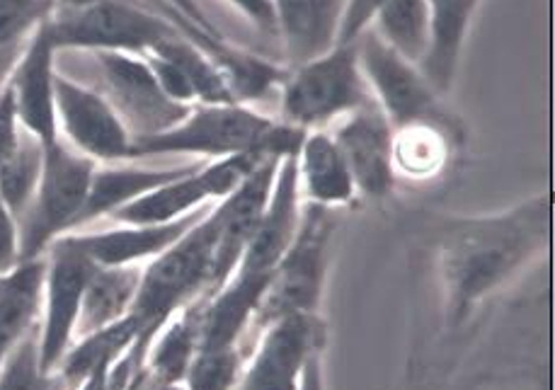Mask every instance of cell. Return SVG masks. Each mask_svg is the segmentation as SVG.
I'll list each match as a JSON object with an SVG mask.
<instances>
[{
	"mask_svg": "<svg viewBox=\"0 0 555 390\" xmlns=\"http://www.w3.org/2000/svg\"><path fill=\"white\" fill-rule=\"evenodd\" d=\"M429 3V49L423 74L437 95L454 83L461 51L480 0H427Z\"/></svg>",
	"mask_w": 555,
	"mask_h": 390,
	"instance_id": "cell-22",
	"label": "cell"
},
{
	"mask_svg": "<svg viewBox=\"0 0 555 390\" xmlns=\"http://www.w3.org/2000/svg\"><path fill=\"white\" fill-rule=\"evenodd\" d=\"M301 139L304 131L284 125L282 119L260 115L248 105H194L175 127L133 141L131 160L190 156L209 162L245 153L294 156Z\"/></svg>",
	"mask_w": 555,
	"mask_h": 390,
	"instance_id": "cell-2",
	"label": "cell"
},
{
	"mask_svg": "<svg viewBox=\"0 0 555 390\" xmlns=\"http://www.w3.org/2000/svg\"><path fill=\"white\" fill-rule=\"evenodd\" d=\"M321 354H323V349H321V352H315L311 359H308L299 390H325V386H323V362H321Z\"/></svg>",
	"mask_w": 555,
	"mask_h": 390,
	"instance_id": "cell-40",
	"label": "cell"
},
{
	"mask_svg": "<svg viewBox=\"0 0 555 390\" xmlns=\"http://www.w3.org/2000/svg\"><path fill=\"white\" fill-rule=\"evenodd\" d=\"M56 10V0H0V49L23 47Z\"/></svg>",
	"mask_w": 555,
	"mask_h": 390,
	"instance_id": "cell-34",
	"label": "cell"
},
{
	"mask_svg": "<svg viewBox=\"0 0 555 390\" xmlns=\"http://www.w3.org/2000/svg\"><path fill=\"white\" fill-rule=\"evenodd\" d=\"M44 27L56 51L86 49L92 54L121 51V54L139 56L160 44L163 39L182 32L137 0H98L83 8H59Z\"/></svg>",
	"mask_w": 555,
	"mask_h": 390,
	"instance_id": "cell-7",
	"label": "cell"
},
{
	"mask_svg": "<svg viewBox=\"0 0 555 390\" xmlns=\"http://www.w3.org/2000/svg\"><path fill=\"white\" fill-rule=\"evenodd\" d=\"M294 162L304 204L335 211L349 207L359 197L331 129L306 131Z\"/></svg>",
	"mask_w": 555,
	"mask_h": 390,
	"instance_id": "cell-20",
	"label": "cell"
},
{
	"mask_svg": "<svg viewBox=\"0 0 555 390\" xmlns=\"http://www.w3.org/2000/svg\"><path fill=\"white\" fill-rule=\"evenodd\" d=\"M264 158L270 156L245 153V156L199 162L190 172L117 209L109 219L127 225H160L180 221L229 197Z\"/></svg>",
	"mask_w": 555,
	"mask_h": 390,
	"instance_id": "cell-8",
	"label": "cell"
},
{
	"mask_svg": "<svg viewBox=\"0 0 555 390\" xmlns=\"http://www.w3.org/2000/svg\"><path fill=\"white\" fill-rule=\"evenodd\" d=\"M325 325L318 313L289 315L260 330L233 390H299L308 359L323 349Z\"/></svg>",
	"mask_w": 555,
	"mask_h": 390,
	"instance_id": "cell-13",
	"label": "cell"
},
{
	"mask_svg": "<svg viewBox=\"0 0 555 390\" xmlns=\"http://www.w3.org/2000/svg\"><path fill=\"white\" fill-rule=\"evenodd\" d=\"M0 390H68L59 374H47L39 362V325L10 354L0 372Z\"/></svg>",
	"mask_w": 555,
	"mask_h": 390,
	"instance_id": "cell-33",
	"label": "cell"
},
{
	"mask_svg": "<svg viewBox=\"0 0 555 390\" xmlns=\"http://www.w3.org/2000/svg\"><path fill=\"white\" fill-rule=\"evenodd\" d=\"M294 156H284L280 160V168H276L272 182L270 202H267L262 217L257 221L253 238L245 245L243 258L238 266H235V272L272 276L274 266L280 264L284 252L289 250L294 235L299 231L304 211Z\"/></svg>",
	"mask_w": 555,
	"mask_h": 390,
	"instance_id": "cell-17",
	"label": "cell"
},
{
	"mask_svg": "<svg viewBox=\"0 0 555 390\" xmlns=\"http://www.w3.org/2000/svg\"><path fill=\"white\" fill-rule=\"evenodd\" d=\"M335 235V211L304 204L301 223L289 250L267 282L250 330H264L282 317L318 313L323 299V286L331 260V245Z\"/></svg>",
	"mask_w": 555,
	"mask_h": 390,
	"instance_id": "cell-5",
	"label": "cell"
},
{
	"mask_svg": "<svg viewBox=\"0 0 555 390\" xmlns=\"http://www.w3.org/2000/svg\"><path fill=\"white\" fill-rule=\"evenodd\" d=\"M214 207V204H211ZM211 207L194 211L190 217L160 225H127L119 223L112 231L100 233H68L66 238L86 255L95 266H141L166 252L178 243L194 223Z\"/></svg>",
	"mask_w": 555,
	"mask_h": 390,
	"instance_id": "cell-18",
	"label": "cell"
},
{
	"mask_svg": "<svg viewBox=\"0 0 555 390\" xmlns=\"http://www.w3.org/2000/svg\"><path fill=\"white\" fill-rule=\"evenodd\" d=\"M92 266L95 264L66 235L51 243L44 252L39 362L47 374H56L70 344L76 342V323Z\"/></svg>",
	"mask_w": 555,
	"mask_h": 390,
	"instance_id": "cell-10",
	"label": "cell"
},
{
	"mask_svg": "<svg viewBox=\"0 0 555 390\" xmlns=\"http://www.w3.org/2000/svg\"><path fill=\"white\" fill-rule=\"evenodd\" d=\"M354 47L369 92L390 127L403 129L417 121H439V95L423 68L390 49L372 27L354 39Z\"/></svg>",
	"mask_w": 555,
	"mask_h": 390,
	"instance_id": "cell-9",
	"label": "cell"
},
{
	"mask_svg": "<svg viewBox=\"0 0 555 390\" xmlns=\"http://www.w3.org/2000/svg\"><path fill=\"white\" fill-rule=\"evenodd\" d=\"M282 158L284 156L264 158L260 166H257L248 178L229 194V197L214 204L216 248L209 296L219 291L221 286L231 280L235 266H238L245 245L253 238L257 221H260L267 202H270L272 182Z\"/></svg>",
	"mask_w": 555,
	"mask_h": 390,
	"instance_id": "cell-14",
	"label": "cell"
},
{
	"mask_svg": "<svg viewBox=\"0 0 555 390\" xmlns=\"http://www.w3.org/2000/svg\"><path fill=\"white\" fill-rule=\"evenodd\" d=\"M44 289V258L20 262L0 274V372L20 342L39 325Z\"/></svg>",
	"mask_w": 555,
	"mask_h": 390,
	"instance_id": "cell-23",
	"label": "cell"
},
{
	"mask_svg": "<svg viewBox=\"0 0 555 390\" xmlns=\"http://www.w3.org/2000/svg\"><path fill=\"white\" fill-rule=\"evenodd\" d=\"M270 276L233 272L219 291L209 299H199V344L197 349L241 347L250 330Z\"/></svg>",
	"mask_w": 555,
	"mask_h": 390,
	"instance_id": "cell-19",
	"label": "cell"
},
{
	"mask_svg": "<svg viewBox=\"0 0 555 390\" xmlns=\"http://www.w3.org/2000/svg\"><path fill=\"white\" fill-rule=\"evenodd\" d=\"M59 139L98 166L131 160L133 139L105 95L66 76H54Z\"/></svg>",
	"mask_w": 555,
	"mask_h": 390,
	"instance_id": "cell-11",
	"label": "cell"
},
{
	"mask_svg": "<svg viewBox=\"0 0 555 390\" xmlns=\"http://www.w3.org/2000/svg\"><path fill=\"white\" fill-rule=\"evenodd\" d=\"M384 0H345L343 17H340V32H337V44H352L354 39L372 27L378 8Z\"/></svg>",
	"mask_w": 555,
	"mask_h": 390,
	"instance_id": "cell-35",
	"label": "cell"
},
{
	"mask_svg": "<svg viewBox=\"0 0 555 390\" xmlns=\"http://www.w3.org/2000/svg\"><path fill=\"white\" fill-rule=\"evenodd\" d=\"M286 66H301L337 44L345 0H272Z\"/></svg>",
	"mask_w": 555,
	"mask_h": 390,
	"instance_id": "cell-21",
	"label": "cell"
},
{
	"mask_svg": "<svg viewBox=\"0 0 555 390\" xmlns=\"http://www.w3.org/2000/svg\"><path fill=\"white\" fill-rule=\"evenodd\" d=\"M90 3H98V0H56L59 8H83Z\"/></svg>",
	"mask_w": 555,
	"mask_h": 390,
	"instance_id": "cell-42",
	"label": "cell"
},
{
	"mask_svg": "<svg viewBox=\"0 0 555 390\" xmlns=\"http://www.w3.org/2000/svg\"><path fill=\"white\" fill-rule=\"evenodd\" d=\"M143 266H92L80 303L76 340L115 325L131 313Z\"/></svg>",
	"mask_w": 555,
	"mask_h": 390,
	"instance_id": "cell-25",
	"label": "cell"
},
{
	"mask_svg": "<svg viewBox=\"0 0 555 390\" xmlns=\"http://www.w3.org/2000/svg\"><path fill=\"white\" fill-rule=\"evenodd\" d=\"M95 168L98 162L80 156L61 139L44 146L42 178L17 219L20 260L44 258L51 243L78 229Z\"/></svg>",
	"mask_w": 555,
	"mask_h": 390,
	"instance_id": "cell-6",
	"label": "cell"
},
{
	"mask_svg": "<svg viewBox=\"0 0 555 390\" xmlns=\"http://www.w3.org/2000/svg\"><path fill=\"white\" fill-rule=\"evenodd\" d=\"M229 3L238 10L243 17H248L262 35L276 39V15L272 0H229Z\"/></svg>",
	"mask_w": 555,
	"mask_h": 390,
	"instance_id": "cell-39",
	"label": "cell"
},
{
	"mask_svg": "<svg viewBox=\"0 0 555 390\" xmlns=\"http://www.w3.org/2000/svg\"><path fill=\"white\" fill-rule=\"evenodd\" d=\"M27 44V42H25ZM23 44V47H25ZM23 47H13V49H0V92L5 90L8 86V78L13 74V66L17 64V56Z\"/></svg>",
	"mask_w": 555,
	"mask_h": 390,
	"instance_id": "cell-41",
	"label": "cell"
},
{
	"mask_svg": "<svg viewBox=\"0 0 555 390\" xmlns=\"http://www.w3.org/2000/svg\"><path fill=\"white\" fill-rule=\"evenodd\" d=\"M551 197L533 194L505 211L461 217L441 225L437 272L451 325H464L492 294L548 248Z\"/></svg>",
	"mask_w": 555,
	"mask_h": 390,
	"instance_id": "cell-1",
	"label": "cell"
},
{
	"mask_svg": "<svg viewBox=\"0 0 555 390\" xmlns=\"http://www.w3.org/2000/svg\"><path fill=\"white\" fill-rule=\"evenodd\" d=\"M20 139V125L15 117V107H13V98H10V90L0 92V168L8 160L10 153L15 151Z\"/></svg>",
	"mask_w": 555,
	"mask_h": 390,
	"instance_id": "cell-38",
	"label": "cell"
},
{
	"mask_svg": "<svg viewBox=\"0 0 555 390\" xmlns=\"http://www.w3.org/2000/svg\"><path fill=\"white\" fill-rule=\"evenodd\" d=\"M243 364V347L197 349L182 381V390H233Z\"/></svg>",
	"mask_w": 555,
	"mask_h": 390,
	"instance_id": "cell-32",
	"label": "cell"
},
{
	"mask_svg": "<svg viewBox=\"0 0 555 390\" xmlns=\"http://www.w3.org/2000/svg\"><path fill=\"white\" fill-rule=\"evenodd\" d=\"M376 105L357 58V47L331 51L289 68L282 83V121L299 131L331 129L357 109Z\"/></svg>",
	"mask_w": 555,
	"mask_h": 390,
	"instance_id": "cell-4",
	"label": "cell"
},
{
	"mask_svg": "<svg viewBox=\"0 0 555 390\" xmlns=\"http://www.w3.org/2000/svg\"><path fill=\"white\" fill-rule=\"evenodd\" d=\"M100 74L105 78L107 102L117 109L131 139H146L178 125L192 107L178 105L160 90L146 58L121 51H95Z\"/></svg>",
	"mask_w": 555,
	"mask_h": 390,
	"instance_id": "cell-12",
	"label": "cell"
},
{
	"mask_svg": "<svg viewBox=\"0 0 555 390\" xmlns=\"http://www.w3.org/2000/svg\"><path fill=\"white\" fill-rule=\"evenodd\" d=\"M202 160L190 162V166L178 168H141V166H121V162H112V166H98L92 172L90 192L86 199L83 213H80V225L98 221L102 217H112L117 209L127 207V204L137 202L143 194L153 192L160 184H166L180 174L190 172Z\"/></svg>",
	"mask_w": 555,
	"mask_h": 390,
	"instance_id": "cell-24",
	"label": "cell"
},
{
	"mask_svg": "<svg viewBox=\"0 0 555 390\" xmlns=\"http://www.w3.org/2000/svg\"><path fill=\"white\" fill-rule=\"evenodd\" d=\"M199 344V301L182 308L160 327L143 359V376L158 386L182 388Z\"/></svg>",
	"mask_w": 555,
	"mask_h": 390,
	"instance_id": "cell-26",
	"label": "cell"
},
{
	"mask_svg": "<svg viewBox=\"0 0 555 390\" xmlns=\"http://www.w3.org/2000/svg\"><path fill=\"white\" fill-rule=\"evenodd\" d=\"M209 54L214 64L219 66L235 105H248V102L260 100L270 90L282 88L286 74H289V66H276L270 58H260L223 42L211 49Z\"/></svg>",
	"mask_w": 555,
	"mask_h": 390,
	"instance_id": "cell-30",
	"label": "cell"
},
{
	"mask_svg": "<svg viewBox=\"0 0 555 390\" xmlns=\"http://www.w3.org/2000/svg\"><path fill=\"white\" fill-rule=\"evenodd\" d=\"M390 158H393L396 180H435L449 160L444 125L441 121H417V125L393 129Z\"/></svg>",
	"mask_w": 555,
	"mask_h": 390,
	"instance_id": "cell-28",
	"label": "cell"
},
{
	"mask_svg": "<svg viewBox=\"0 0 555 390\" xmlns=\"http://www.w3.org/2000/svg\"><path fill=\"white\" fill-rule=\"evenodd\" d=\"M333 139L352 174L359 197L384 199L396 190L393 127L376 105L357 109L331 127Z\"/></svg>",
	"mask_w": 555,
	"mask_h": 390,
	"instance_id": "cell-15",
	"label": "cell"
},
{
	"mask_svg": "<svg viewBox=\"0 0 555 390\" xmlns=\"http://www.w3.org/2000/svg\"><path fill=\"white\" fill-rule=\"evenodd\" d=\"M20 260V231L17 221L3 204H0V274L13 272Z\"/></svg>",
	"mask_w": 555,
	"mask_h": 390,
	"instance_id": "cell-37",
	"label": "cell"
},
{
	"mask_svg": "<svg viewBox=\"0 0 555 390\" xmlns=\"http://www.w3.org/2000/svg\"><path fill=\"white\" fill-rule=\"evenodd\" d=\"M168 3L172 8V13L178 15L184 25L192 27L209 47L223 42L219 32H216V27L209 23L207 15H204V10L197 5V0H168Z\"/></svg>",
	"mask_w": 555,
	"mask_h": 390,
	"instance_id": "cell-36",
	"label": "cell"
},
{
	"mask_svg": "<svg viewBox=\"0 0 555 390\" xmlns=\"http://www.w3.org/2000/svg\"><path fill=\"white\" fill-rule=\"evenodd\" d=\"M44 146L33 133L20 127V139L15 151L0 168V204L13 213L15 221L23 217L29 199L42 178Z\"/></svg>",
	"mask_w": 555,
	"mask_h": 390,
	"instance_id": "cell-31",
	"label": "cell"
},
{
	"mask_svg": "<svg viewBox=\"0 0 555 390\" xmlns=\"http://www.w3.org/2000/svg\"><path fill=\"white\" fill-rule=\"evenodd\" d=\"M54 54L47 27L42 25L27 39L8 78V90L13 98L17 125L39 139L42 146L59 141L56 107H54Z\"/></svg>",
	"mask_w": 555,
	"mask_h": 390,
	"instance_id": "cell-16",
	"label": "cell"
},
{
	"mask_svg": "<svg viewBox=\"0 0 555 390\" xmlns=\"http://www.w3.org/2000/svg\"><path fill=\"white\" fill-rule=\"evenodd\" d=\"M141 340V327L137 317L131 313L115 325L98 330L92 335L80 337L70 344L64 362L56 368L61 381L66 384L68 390H78L80 384L88 381L92 374L112 372L121 356L127 354V349Z\"/></svg>",
	"mask_w": 555,
	"mask_h": 390,
	"instance_id": "cell-27",
	"label": "cell"
},
{
	"mask_svg": "<svg viewBox=\"0 0 555 390\" xmlns=\"http://www.w3.org/2000/svg\"><path fill=\"white\" fill-rule=\"evenodd\" d=\"M374 32L400 56L423 66L429 49L427 0H384L372 23Z\"/></svg>",
	"mask_w": 555,
	"mask_h": 390,
	"instance_id": "cell-29",
	"label": "cell"
},
{
	"mask_svg": "<svg viewBox=\"0 0 555 390\" xmlns=\"http://www.w3.org/2000/svg\"><path fill=\"white\" fill-rule=\"evenodd\" d=\"M214 248L216 219L211 207L178 243H172L166 252L143 264L141 286L131 308V315L141 327L137 347L143 352H149L151 340L175 313L194 301L207 299Z\"/></svg>",
	"mask_w": 555,
	"mask_h": 390,
	"instance_id": "cell-3",
	"label": "cell"
}]
</instances>
